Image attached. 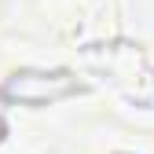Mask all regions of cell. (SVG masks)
Listing matches in <instances>:
<instances>
[{
  "mask_svg": "<svg viewBox=\"0 0 154 154\" xmlns=\"http://www.w3.org/2000/svg\"><path fill=\"white\" fill-rule=\"evenodd\" d=\"M81 59L88 70L103 73L128 106L154 110V66L136 44H125V41L88 44V48H81Z\"/></svg>",
  "mask_w": 154,
  "mask_h": 154,
  "instance_id": "6da1fadb",
  "label": "cell"
},
{
  "mask_svg": "<svg viewBox=\"0 0 154 154\" xmlns=\"http://www.w3.org/2000/svg\"><path fill=\"white\" fill-rule=\"evenodd\" d=\"M77 92H85V85L70 70H15L0 85V99L15 106H51Z\"/></svg>",
  "mask_w": 154,
  "mask_h": 154,
  "instance_id": "7a4b0ae2",
  "label": "cell"
},
{
  "mask_svg": "<svg viewBox=\"0 0 154 154\" xmlns=\"http://www.w3.org/2000/svg\"><path fill=\"white\" fill-rule=\"evenodd\" d=\"M4 136H8V121H4V114H0V143H4Z\"/></svg>",
  "mask_w": 154,
  "mask_h": 154,
  "instance_id": "3957f363",
  "label": "cell"
}]
</instances>
